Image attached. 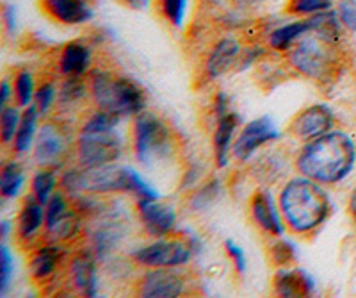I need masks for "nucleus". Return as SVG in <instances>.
I'll use <instances>...</instances> for the list:
<instances>
[{
	"label": "nucleus",
	"instance_id": "20e7f679",
	"mask_svg": "<svg viewBox=\"0 0 356 298\" xmlns=\"http://www.w3.org/2000/svg\"><path fill=\"white\" fill-rule=\"evenodd\" d=\"M91 90L100 109L111 111L114 115H139L145 109V93L130 79L98 72L93 77Z\"/></svg>",
	"mask_w": 356,
	"mask_h": 298
},
{
	"label": "nucleus",
	"instance_id": "a18cd8bd",
	"mask_svg": "<svg viewBox=\"0 0 356 298\" xmlns=\"http://www.w3.org/2000/svg\"><path fill=\"white\" fill-rule=\"evenodd\" d=\"M349 214H351V218H353V221H355L356 224V186H355V189H353V193H351V196H349Z\"/></svg>",
	"mask_w": 356,
	"mask_h": 298
},
{
	"label": "nucleus",
	"instance_id": "5701e85b",
	"mask_svg": "<svg viewBox=\"0 0 356 298\" xmlns=\"http://www.w3.org/2000/svg\"><path fill=\"white\" fill-rule=\"evenodd\" d=\"M312 31V20H298L289 25H282L276 31H273L269 43L275 50H287L294 45L296 41Z\"/></svg>",
	"mask_w": 356,
	"mask_h": 298
},
{
	"label": "nucleus",
	"instance_id": "f257e3e1",
	"mask_svg": "<svg viewBox=\"0 0 356 298\" xmlns=\"http://www.w3.org/2000/svg\"><path fill=\"white\" fill-rule=\"evenodd\" d=\"M356 145L346 132H326L310 139L298 157L301 175L319 184H337L353 172Z\"/></svg>",
	"mask_w": 356,
	"mask_h": 298
},
{
	"label": "nucleus",
	"instance_id": "a211bd4d",
	"mask_svg": "<svg viewBox=\"0 0 356 298\" xmlns=\"http://www.w3.org/2000/svg\"><path fill=\"white\" fill-rule=\"evenodd\" d=\"M63 258H65V250L61 246H43L31 259V274L36 281H47L56 274Z\"/></svg>",
	"mask_w": 356,
	"mask_h": 298
},
{
	"label": "nucleus",
	"instance_id": "dca6fc26",
	"mask_svg": "<svg viewBox=\"0 0 356 298\" xmlns=\"http://www.w3.org/2000/svg\"><path fill=\"white\" fill-rule=\"evenodd\" d=\"M66 150L65 132L56 123H44L36 141V159L41 164L56 163Z\"/></svg>",
	"mask_w": 356,
	"mask_h": 298
},
{
	"label": "nucleus",
	"instance_id": "c9c22d12",
	"mask_svg": "<svg viewBox=\"0 0 356 298\" xmlns=\"http://www.w3.org/2000/svg\"><path fill=\"white\" fill-rule=\"evenodd\" d=\"M219 195V182L218 180H212L207 186H203L195 196H193V201H191V207L195 209V211H203L207 209L212 202L216 201V196Z\"/></svg>",
	"mask_w": 356,
	"mask_h": 298
},
{
	"label": "nucleus",
	"instance_id": "f704fd0d",
	"mask_svg": "<svg viewBox=\"0 0 356 298\" xmlns=\"http://www.w3.org/2000/svg\"><path fill=\"white\" fill-rule=\"evenodd\" d=\"M15 91H17L18 104L22 107H29V104H31L34 97L33 75L29 74V72H20L17 75V81H15Z\"/></svg>",
	"mask_w": 356,
	"mask_h": 298
},
{
	"label": "nucleus",
	"instance_id": "0eeeda50",
	"mask_svg": "<svg viewBox=\"0 0 356 298\" xmlns=\"http://www.w3.org/2000/svg\"><path fill=\"white\" fill-rule=\"evenodd\" d=\"M122 155V139L111 131H84L79 138V157L84 166H104Z\"/></svg>",
	"mask_w": 356,
	"mask_h": 298
},
{
	"label": "nucleus",
	"instance_id": "f8f14e48",
	"mask_svg": "<svg viewBox=\"0 0 356 298\" xmlns=\"http://www.w3.org/2000/svg\"><path fill=\"white\" fill-rule=\"evenodd\" d=\"M138 209L145 229L148 230L152 236L162 237L173 230L175 221H177V214H175L173 207L159 204L157 201L139 198Z\"/></svg>",
	"mask_w": 356,
	"mask_h": 298
},
{
	"label": "nucleus",
	"instance_id": "bb28decb",
	"mask_svg": "<svg viewBox=\"0 0 356 298\" xmlns=\"http://www.w3.org/2000/svg\"><path fill=\"white\" fill-rule=\"evenodd\" d=\"M24 186V170L18 163H8L0 173V191L4 198H15Z\"/></svg>",
	"mask_w": 356,
	"mask_h": 298
},
{
	"label": "nucleus",
	"instance_id": "c03bdc74",
	"mask_svg": "<svg viewBox=\"0 0 356 298\" xmlns=\"http://www.w3.org/2000/svg\"><path fill=\"white\" fill-rule=\"evenodd\" d=\"M11 97V91H9V82H2V93H0V109H4L8 106V100Z\"/></svg>",
	"mask_w": 356,
	"mask_h": 298
},
{
	"label": "nucleus",
	"instance_id": "7ed1b4c3",
	"mask_svg": "<svg viewBox=\"0 0 356 298\" xmlns=\"http://www.w3.org/2000/svg\"><path fill=\"white\" fill-rule=\"evenodd\" d=\"M63 186L70 193H114L130 191L139 198L159 201V193L143 180L134 168L104 164V166H86V170H73L63 177Z\"/></svg>",
	"mask_w": 356,
	"mask_h": 298
},
{
	"label": "nucleus",
	"instance_id": "ddd939ff",
	"mask_svg": "<svg viewBox=\"0 0 356 298\" xmlns=\"http://www.w3.org/2000/svg\"><path fill=\"white\" fill-rule=\"evenodd\" d=\"M41 8L52 20L65 25L86 24L93 17L88 0H41Z\"/></svg>",
	"mask_w": 356,
	"mask_h": 298
},
{
	"label": "nucleus",
	"instance_id": "72a5a7b5",
	"mask_svg": "<svg viewBox=\"0 0 356 298\" xmlns=\"http://www.w3.org/2000/svg\"><path fill=\"white\" fill-rule=\"evenodd\" d=\"M271 258H273V262H275L276 266H280V268H287L289 265H292V262L296 261L294 245H292L291 241H287V240L276 241L275 245H273Z\"/></svg>",
	"mask_w": 356,
	"mask_h": 298
},
{
	"label": "nucleus",
	"instance_id": "7c9ffc66",
	"mask_svg": "<svg viewBox=\"0 0 356 298\" xmlns=\"http://www.w3.org/2000/svg\"><path fill=\"white\" fill-rule=\"evenodd\" d=\"M155 2L161 9L162 17L166 18L171 25H175V27L182 25L187 0H155Z\"/></svg>",
	"mask_w": 356,
	"mask_h": 298
},
{
	"label": "nucleus",
	"instance_id": "2eb2a0df",
	"mask_svg": "<svg viewBox=\"0 0 356 298\" xmlns=\"http://www.w3.org/2000/svg\"><path fill=\"white\" fill-rule=\"evenodd\" d=\"M314 291V279L303 269H280L275 275V293L284 298L310 297Z\"/></svg>",
	"mask_w": 356,
	"mask_h": 298
},
{
	"label": "nucleus",
	"instance_id": "ea45409f",
	"mask_svg": "<svg viewBox=\"0 0 356 298\" xmlns=\"http://www.w3.org/2000/svg\"><path fill=\"white\" fill-rule=\"evenodd\" d=\"M36 107L40 113H47V111L50 109V106H52L54 98H56V88H54V84H43V86L40 88V90L36 91Z\"/></svg>",
	"mask_w": 356,
	"mask_h": 298
},
{
	"label": "nucleus",
	"instance_id": "a19ab883",
	"mask_svg": "<svg viewBox=\"0 0 356 298\" xmlns=\"http://www.w3.org/2000/svg\"><path fill=\"white\" fill-rule=\"evenodd\" d=\"M225 246H227V252L232 259H234V265L237 268L239 274L246 272V256H244V250L241 246H237L232 240L225 241Z\"/></svg>",
	"mask_w": 356,
	"mask_h": 298
},
{
	"label": "nucleus",
	"instance_id": "2f4dec72",
	"mask_svg": "<svg viewBox=\"0 0 356 298\" xmlns=\"http://www.w3.org/2000/svg\"><path fill=\"white\" fill-rule=\"evenodd\" d=\"M287 9L292 15H317L332 9V0H289Z\"/></svg>",
	"mask_w": 356,
	"mask_h": 298
},
{
	"label": "nucleus",
	"instance_id": "aec40b11",
	"mask_svg": "<svg viewBox=\"0 0 356 298\" xmlns=\"http://www.w3.org/2000/svg\"><path fill=\"white\" fill-rule=\"evenodd\" d=\"M239 118L234 113H227L218 118V127L214 132V147H216V159H218L219 168H225L228 164V150H230L232 138L235 134Z\"/></svg>",
	"mask_w": 356,
	"mask_h": 298
},
{
	"label": "nucleus",
	"instance_id": "c756f323",
	"mask_svg": "<svg viewBox=\"0 0 356 298\" xmlns=\"http://www.w3.org/2000/svg\"><path fill=\"white\" fill-rule=\"evenodd\" d=\"M22 115L18 113L17 107L6 106L2 109V115H0V134H2V141L9 143L11 139H15L18 132V127H20Z\"/></svg>",
	"mask_w": 356,
	"mask_h": 298
},
{
	"label": "nucleus",
	"instance_id": "4c0bfd02",
	"mask_svg": "<svg viewBox=\"0 0 356 298\" xmlns=\"http://www.w3.org/2000/svg\"><path fill=\"white\" fill-rule=\"evenodd\" d=\"M86 93V88L84 84L81 82L79 77H70L68 81L65 82V86H63L61 91V102L65 104H73L81 100Z\"/></svg>",
	"mask_w": 356,
	"mask_h": 298
},
{
	"label": "nucleus",
	"instance_id": "58836bf2",
	"mask_svg": "<svg viewBox=\"0 0 356 298\" xmlns=\"http://www.w3.org/2000/svg\"><path fill=\"white\" fill-rule=\"evenodd\" d=\"M337 13L346 29L356 31V0H340Z\"/></svg>",
	"mask_w": 356,
	"mask_h": 298
},
{
	"label": "nucleus",
	"instance_id": "412c9836",
	"mask_svg": "<svg viewBox=\"0 0 356 298\" xmlns=\"http://www.w3.org/2000/svg\"><path fill=\"white\" fill-rule=\"evenodd\" d=\"M91 65V52L88 47L81 45V43H70L63 49L61 54V72L70 77H81L86 70Z\"/></svg>",
	"mask_w": 356,
	"mask_h": 298
},
{
	"label": "nucleus",
	"instance_id": "79ce46f5",
	"mask_svg": "<svg viewBox=\"0 0 356 298\" xmlns=\"http://www.w3.org/2000/svg\"><path fill=\"white\" fill-rule=\"evenodd\" d=\"M4 20H6V27H8L9 33H11V31H15V27H17V13H15V8H11V6H6Z\"/></svg>",
	"mask_w": 356,
	"mask_h": 298
},
{
	"label": "nucleus",
	"instance_id": "e433bc0d",
	"mask_svg": "<svg viewBox=\"0 0 356 298\" xmlns=\"http://www.w3.org/2000/svg\"><path fill=\"white\" fill-rule=\"evenodd\" d=\"M15 261L6 245L0 246V295H6L9 288V282L13 277V269H15Z\"/></svg>",
	"mask_w": 356,
	"mask_h": 298
},
{
	"label": "nucleus",
	"instance_id": "6ab92c4d",
	"mask_svg": "<svg viewBox=\"0 0 356 298\" xmlns=\"http://www.w3.org/2000/svg\"><path fill=\"white\" fill-rule=\"evenodd\" d=\"M44 217H47V211H43V204L38 201L36 196L25 202L20 211V217H18V236H20V240H33L43 227Z\"/></svg>",
	"mask_w": 356,
	"mask_h": 298
},
{
	"label": "nucleus",
	"instance_id": "b1692460",
	"mask_svg": "<svg viewBox=\"0 0 356 298\" xmlns=\"http://www.w3.org/2000/svg\"><path fill=\"white\" fill-rule=\"evenodd\" d=\"M123 236V227L122 221L118 220H106L102 225H98L97 233H95V250L100 258L107 256L116 245L122 241Z\"/></svg>",
	"mask_w": 356,
	"mask_h": 298
},
{
	"label": "nucleus",
	"instance_id": "393cba45",
	"mask_svg": "<svg viewBox=\"0 0 356 298\" xmlns=\"http://www.w3.org/2000/svg\"><path fill=\"white\" fill-rule=\"evenodd\" d=\"M312 31L321 38V40L328 41L332 45L339 43L340 40V22L339 18V13L332 11H323V13H317L316 17H312Z\"/></svg>",
	"mask_w": 356,
	"mask_h": 298
},
{
	"label": "nucleus",
	"instance_id": "9d476101",
	"mask_svg": "<svg viewBox=\"0 0 356 298\" xmlns=\"http://www.w3.org/2000/svg\"><path fill=\"white\" fill-rule=\"evenodd\" d=\"M278 138V131H276L275 123L269 116H262L253 122L248 123L239 134V138L235 139L234 143V154L239 161H248L251 155L255 154L257 148L262 145L269 143L273 139Z\"/></svg>",
	"mask_w": 356,
	"mask_h": 298
},
{
	"label": "nucleus",
	"instance_id": "c85d7f7f",
	"mask_svg": "<svg viewBox=\"0 0 356 298\" xmlns=\"http://www.w3.org/2000/svg\"><path fill=\"white\" fill-rule=\"evenodd\" d=\"M57 175L54 170H41L36 173L33 180V193L41 204H47L50 201V196L54 195V188H56Z\"/></svg>",
	"mask_w": 356,
	"mask_h": 298
},
{
	"label": "nucleus",
	"instance_id": "4468645a",
	"mask_svg": "<svg viewBox=\"0 0 356 298\" xmlns=\"http://www.w3.org/2000/svg\"><path fill=\"white\" fill-rule=\"evenodd\" d=\"M251 214L266 233L275 234V236L284 234V221L280 218L271 193L266 189H259L251 198Z\"/></svg>",
	"mask_w": 356,
	"mask_h": 298
},
{
	"label": "nucleus",
	"instance_id": "cd10ccee",
	"mask_svg": "<svg viewBox=\"0 0 356 298\" xmlns=\"http://www.w3.org/2000/svg\"><path fill=\"white\" fill-rule=\"evenodd\" d=\"M79 227H81V221H79L77 214L70 209L65 217H61L52 227L47 229V233L54 237V240H70L75 234L79 233Z\"/></svg>",
	"mask_w": 356,
	"mask_h": 298
},
{
	"label": "nucleus",
	"instance_id": "6e6552de",
	"mask_svg": "<svg viewBox=\"0 0 356 298\" xmlns=\"http://www.w3.org/2000/svg\"><path fill=\"white\" fill-rule=\"evenodd\" d=\"M191 246L180 240H159L132 253L134 261L152 268L182 266L191 259Z\"/></svg>",
	"mask_w": 356,
	"mask_h": 298
},
{
	"label": "nucleus",
	"instance_id": "f3484780",
	"mask_svg": "<svg viewBox=\"0 0 356 298\" xmlns=\"http://www.w3.org/2000/svg\"><path fill=\"white\" fill-rule=\"evenodd\" d=\"M241 56V45L235 38H225L214 47L205 63V72L209 79H216L228 72L232 65Z\"/></svg>",
	"mask_w": 356,
	"mask_h": 298
},
{
	"label": "nucleus",
	"instance_id": "473e14b6",
	"mask_svg": "<svg viewBox=\"0 0 356 298\" xmlns=\"http://www.w3.org/2000/svg\"><path fill=\"white\" fill-rule=\"evenodd\" d=\"M68 211H70V205L68 202H66L65 195H63V193H54V195L50 196V201L47 202V217H44V225H47V229L52 227L59 218L65 217Z\"/></svg>",
	"mask_w": 356,
	"mask_h": 298
},
{
	"label": "nucleus",
	"instance_id": "9b49d317",
	"mask_svg": "<svg viewBox=\"0 0 356 298\" xmlns=\"http://www.w3.org/2000/svg\"><path fill=\"white\" fill-rule=\"evenodd\" d=\"M184 291L182 279L175 272L164 268L152 269L141 279L138 288L143 298H177Z\"/></svg>",
	"mask_w": 356,
	"mask_h": 298
},
{
	"label": "nucleus",
	"instance_id": "4be33fe9",
	"mask_svg": "<svg viewBox=\"0 0 356 298\" xmlns=\"http://www.w3.org/2000/svg\"><path fill=\"white\" fill-rule=\"evenodd\" d=\"M72 277L75 286L86 295V297H97L98 282L97 269H95L93 259L89 256H79L72 262Z\"/></svg>",
	"mask_w": 356,
	"mask_h": 298
},
{
	"label": "nucleus",
	"instance_id": "1a4fd4ad",
	"mask_svg": "<svg viewBox=\"0 0 356 298\" xmlns=\"http://www.w3.org/2000/svg\"><path fill=\"white\" fill-rule=\"evenodd\" d=\"M335 123L333 111L324 104L310 106L294 116L291 122V132L300 139H316L330 132Z\"/></svg>",
	"mask_w": 356,
	"mask_h": 298
},
{
	"label": "nucleus",
	"instance_id": "f03ea898",
	"mask_svg": "<svg viewBox=\"0 0 356 298\" xmlns=\"http://www.w3.org/2000/svg\"><path fill=\"white\" fill-rule=\"evenodd\" d=\"M280 209L292 233L307 234L328 218L330 196L319 182L298 177L289 180L280 193Z\"/></svg>",
	"mask_w": 356,
	"mask_h": 298
},
{
	"label": "nucleus",
	"instance_id": "37998d69",
	"mask_svg": "<svg viewBox=\"0 0 356 298\" xmlns=\"http://www.w3.org/2000/svg\"><path fill=\"white\" fill-rule=\"evenodd\" d=\"M125 8L134 9V11H141V9L148 8L150 4V0H120Z\"/></svg>",
	"mask_w": 356,
	"mask_h": 298
},
{
	"label": "nucleus",
	"instance_id": "423d86ee",
	"mask_svg": "<svg viewBox=\"0 0 356 298\" xmlns=\"http://www.w3.org/2000/svg\"><path fill=\"white\" fill-rule=\"evenodd\" d=\"M291 63L300 74L314 81L326 82L337 68L332 43L321 40L319 36L301 38L291 54Z\"/></svg>",
	"mask_w": 356,
	"mask_h": 298
},
{
	"label": "nucleus",
	"instance_id": "a878e982",
	"mask_svg": "<svg viewBox=\"0 0 356 298\" xmlns=\"http://www.w3.org/2000/svg\"><path fill=\"white\" fill-rule=\"evenodd\" d=\"M38 107L29 106L22 115L20 127H18V132L15 136V150L18 154H24L29 150L31 143H33L34 134H36V125H38Z\"/></svg>",
	"mask_w": 356,
	"mask_h": 298
},
{
	"label": "nucleus",
	"instance_id": "39448f33",
	"mask_svg": "<svg viewBox=\"0 0 356 298\" xmlns=\"http://www.w3.org/2000/svg\"><path fill=\"white\" fill-rule=\"evenodd\" d=\"M134 150L139 163L152 166L171 154V132L154 115H139L134 125Z\"/></svg>",
	"mask_w": 356,
	"mask_h": 298
},
{
	"label": "nucleus",
	"instance_id": "49530a36",
	"mask_svg": "<svg viewBox=\"0 0 356 298\" xmlns=\"http://www.w3.org/2000/svg\"><path fill=\"white\" fill-rule=\"evenodd\" d=\"M9 229H11V224L9 221H2V237H8Z\"/></svg>",
	"mask_w": 356,
	"mask_h": 298
}]
</instances>
